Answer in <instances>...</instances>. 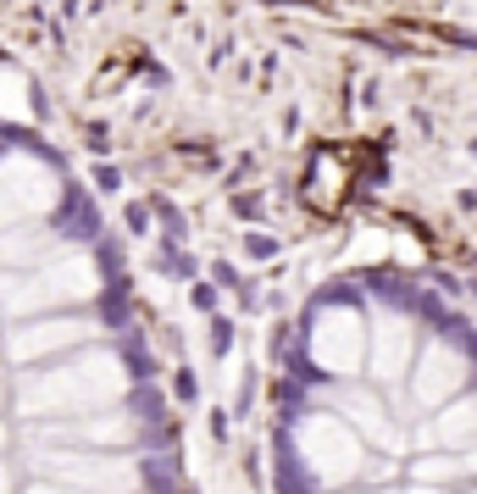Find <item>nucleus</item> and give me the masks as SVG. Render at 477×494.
<instances>
[]
</instances>
